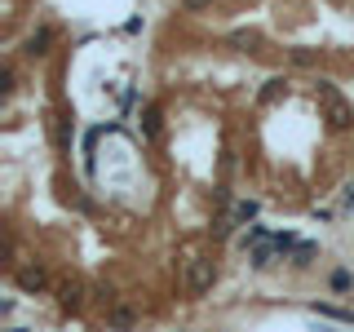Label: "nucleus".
<instances>
[{
	"instance_id": "dca6fc26",
	"label": "nucleus",
	"mask_w": 354,
	"mask_h": 332,
	"mask_svg": "<svg viewBox=\"0 0 354 332\" xmlns=\"http://www.w3.org/2000/svg\"><path fill=\"white\" fill-rule=\"evenodd\" d=\"M71 133H75V129L62 120V124H58V147H71Z\"/></svg>"
},
{
	"instance_id": "6ab92c4d",
	"label": "nucleus",
	"mask_w": 354,
	"mask_h": 332,
	"mask_svg": "<svg viewBox=\"0 0 354 332\" xmlns=\"http://www.w3.org/2000/svg\"><path fill=\"white\" fill-rule=\"evenodd\" d=\"M230 226H235V221H217V226H213V239H226Z\"/></svg>"
},
{
	"instance_id": "f257e3e1",
	"label": "nucleus",
	"mask_w": 354,
	"mask_h": 332,
	"mask_svg": "<svg viewBox=\"0 0 354 332\" xmlns=\"http://www.w3.org/2000/svg\"><path fill=\"white\" fill-rule=\"evenodd\" d=\"M315 93L324 98V111H328V124H332V129H350V124H354V107L337 93V84H332V80H319Z\"/></svg>"
},
{
	"instance_id": "ddd939ff",
	"label": "nucleus",
	"mask_w": 354,
	"mask_h": 332,
	"mask_svg": "<svg viewBox=\"0 0 354 332\" xmlns=\"http://www.w3.org/2000/svg\"><path fill=\"white\" fill-rule=\"evenodd\" d=\"M328 284H332V293H350V288H354V275L350 270H332Z\"/></svg>"
},
{
	"instance_id": "423d86ee",
	"label": "nucleus",
	"mask_w": 354,
	"mask_h": 332,
	"mask_svg": "<svg viewBox=\"0 0 354 332\" xmlns=\"http://www.w3.org/2000/svg\"><path fill=\"white\" fill-rule=\"evenodd\" d=\"M49 44H53V27H40V31H31V36H27V53H31V58H44Z\"/></svg>"
},
{
	"instance_id": "20e7f679",
	"label": "nucleus",
	"mask_w": 354,
	"mask_h": 332,
	"mask_svg": "<svg viewBox=\"0 0 354 332\" xmlns=\"http://www.w3.org/2000/svg\"><path fill=\"white\" fill-rule=\"evenodd\" d=\"M274 257H279V248H274V235H270V239H261L257 248H252V266H257V270H270Z\"/></svg>"
},
{
	"instance_id": "7ed1b4c3",
	"label": "nucleus",
	"mask_w": 354,
	"mask_h": 332,
	"mask_svg": "<svg viewBox=\"0 0 354 332\" xmlns=\"http://www.w3.org/2000/svg\"><path fill=\"white\" fill-rule=\"evenodd\" d=\"M44 284H49L44 266H22V270H18V288H22V293H40Z\"/></svg>"
},
{
	"instance_id": "2eb2a0df",
	"label": "nucleus",
	"mask_w": 354,
	"mask_h": 332,
	"mask_svg": "<svg viewBox=\"0 0 354 332\" xmlns=\"http://www.w3.org/2000/svg\"><path fill=\"white\" fill-rule=\"evenodd\" d=\"M341 213H354V186L341 191Z\"/></svg>"
},
{
	"instance_id": "1a4fd4ad",
	"label": "nucleus",
	"mask_w": 354,
	"mask_h": 332,
	"mask_svg": "<svg viewBox=\"0 0 354 332\" xmlns=\"http://www.w3.org/2000/svg\"><path fill=\"white\" fill-rule=\"evenodd\" d=\"M257 213H261L257 199H239V204H235V217H230V221H235V226H248V221H257Z\"/></svg>"
},
{
	"instance_id": "6e6552de",
	"label": "nucleus",
	"mask_w": 354,
	"mask_h": 332,
	"mask_svg": "<svg viewBox=\"0 0 354 332\" xmlns=\"http://www.w3.org/2000/svg\"><path fill=\"white\" fill-rule=\"evenodd\" d=\"M310 310H315V315H324V319H337V324L354 328V310H341V306H324V302H315Z\"/></svg>"
},
{
	"instance_id": "f03ea898",
	"label": "nucleus",
	"mask_w": 354,
	"mask_h": 332,
	"mask_svg": "<svg viewBox=\"0 0 354 332\" xmlns=\"http://www.w3.org/2000/svg\"><path fill=\"white\" fill-rule=\"evenodd\" d=\"M213 284H217V261L213 257H191L186 261V293L191 297H204Z\"/></svg>"
},
{
	"instance_id": "f8f14e48",
	"label": "nucleus",
	"mask_w": 354,
	"mask_h": 332,
	"mask_svg": "<svg viewBox=\"0 0 354 332\" xmlns=\"http://www.w3.org/2000/svg\"><path fill=\"white\" fill-rule=\"evenodd\" d=\"M279 93H288V80L270 75V80H266V89H261V102H270V98H279Z\"/></svg>"
},
{
	"instance_id": "39448f33",
	"label": "nucleus",
	"mask_w": 354,
	"mask_h": 332,
	"mask_svg": "<svg viewBox=\"0 0 354 332\" xmlns=\"http://www.w3.org/2000/svg\"><path fill=\"white\" fill-rule=\"evenodd\" d=\"M315 257H319V243H315V239H301V243L292 248V257H288V261H292L297 270H306V266H315Z\"/></svg>"
},
{
	"instance_id": "9b49d317",
	"label": "nucleus",
	"mask_w": 354,
	"mask_h": 332,
	"mask_svg": "<svg viewBox=\"0 0 354 332\" xmlns=\"http://www.w3.org/2000/svg\"><path fill=\"white\" fill-rule=\"evenodd\" d=\"M106 324L115 328V332H129V328H133V310H111V315H106Z\"/></svg>"
},
{
	"instance_id": "f3484780",
	"label": "nucleus",
	"mask_w": 354,
	"mask_h": 332,
	"mask_svg": "<svg viewBox=\"0 0 354 332\" xmlns=\"http://www.w3.org/2000/svg\"><path fill=\"white\" fill-rule=\"evenodd\" d=\"M292 62L297 66H310V62H315V53H310V49H292Z\"/></svg>"
},
{
	"instance_id": "0eeeda50",
	"label": "nucleus",
	"mask_w": 354,
	"mask_h": 332,
	"mask_svg": "<svg viewBox=\"0 0 354 332\" xmlns=\"http://www.w3.org/2000/svg\"><path fill=\"white\" fill-rule=\"evenodd\" d=\"M58 306L66 310V315H71V310H80V306H84V293H80L75 284H62V288H58Z\"/></svg>"
},
{
	"instance_id": "9d476101",
	"label": "nucleus",
	"mask_w": 354,
	"mask_h": 332,
	"mask_svg": "<svg viewBox=\"0 0 354 332\" xmlns=\"http://www.w3.org/2000/svg\"><path fill=\"white\" fill-rule=\"evenodd\" d=\"M142 133H147V138L160 133V107H147V111H142Z\"/></svg>"
},
{
	"instance_id": "a211bd4d",
	"label": "nucleus",
	"mask_w": 354,
	"mask_h": 332,
	"mask_svg": "<svg viewBox=\"0 0 354 332\" xmlns=\"http://www.w3.org/2000/svg\"><path fill=\"white\" fill-rule=\"evenodd\" d=\"M204 5H213V0H182V9H186V14H199Z\"/></svg>"
},
{
	"instance_id": "4468645a",
	"label": "nucleus",
	"mask_w": 354,
	"mask_h": 332,
	"mask_svg": "<svg viewBox=\"0 0 354 332\" xmlns=\"http://www.w3.org/2000/svg\"><path fill=\"white\" fill-rule=\"evenodd\" d=\"M230 44H235V49H248V44H257V31H235Z\"/></svg>"
},
{
	"instance_id": "aec40b11",
	"label": "nucleus",
	"mask_w": 354,
	"mask_h": 332,
	"mask_svg": "<svg viewBox=\"0 0 354 332\" xmlns=\"http://www.w3.org/2000/svg\"><path fill=\"white\" fill-rule=\"evenodd\" d=\"M5 332H27V328H5Z\"/></svg>"
}]
</instances>
